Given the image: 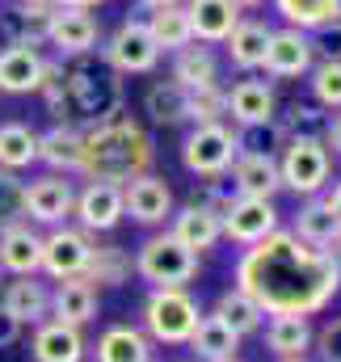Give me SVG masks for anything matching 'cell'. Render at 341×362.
I'll return each instance as SVG.
<instances>
[{
	"mask_svg": "<svg viewBox=\"0 0 341 362\" xmlns=\"http://www.w3.org/2000/svg\"><path fill=\"white\" fill-rule=\"evenodd\" d=\"M278 362H308V358H278Z\"/></svg>",
	"mask_w": 341,
	"mask_h": 362,
	"instance_id": "obj_53",
	"label": "cell"
},
{
	"mask_svg": "<svg viewBox=\"0 0 341 362\" xmlns=\"http://www.w3.org/2000/svg\"><path fill=\"white\" fill-rule=\"evenodd\" d=\"M278 177L295 198H320L333 177V152L325 139H287L278 152Z\"/></svg>",
	"mask_w": 341,
	"mask_h": 362,
	"instance_id": "obj_6",
	"label": "cell"
},
{
	"mask_svg": "<svg viewBox=\"0 0 341 362\" xmlns=\"http://www.w3.org/2000/svg\"><path fill=\"white\" fill-rule=\"evenodd\" d=\"M304 81H308V93L316 105H325L329 114L341 110V59H316Z\"/></svg>",
	"mask_w": 341,
	"mask_h": 362,
	"instance_id": "obj_40",
	"label": "cell"
},
{
	"mask_svg": "<svg viewBox=\"0 0 341 362\" xmlns=\"http://www.w3.org/2000/svg\"><path fill=\"white\" fill-rule=\"evenodd\" d=\"M59 8H97L101 0H55Z\"/></svg>",
	"mask_w": 341,
	"mask_h": 362,
	"instance_id": "obj_49",
	"label": "cell"
},
{
	"mask_svg": "<svg viewBox=\"0 0 341 362\" xmlns=\"http://www.w3.org/2000/svg\"><path fill=\"white\" fill-rule=\"evenodd\" d=\"M228 181L241 198H274L282 189V177H278V156L270 152H236L232 169H228Z\"/></svg>",
	"mask_w": 341,
	"mask_h": 362,
	"instance_id": "obj_17",
	"label": "cell"
},
{
	"mask_svg": "<svg viewBox=\"0 0 341 362\" xmlns=\"http://www.w3.org/2000/svg\"><path fill=\"white\" fill-rule=\"evenodd\" d=\"M21 219H25V181L21 173L0 169V228L21 223Z\"/></svg>",
	"mask_w": 341,
	"mask_h": 362,
	"instance_id": "obj_43",
	"label": "cell"
},
{
	"mask_svg": "<svg viewBox=\"0 0 341 362\" xmlns=\"http://www.w3.org/2000/svg\"><path fill=\"white\" fill-rule=\"evenodd\" d=\"M173 85H181L185 93L207 89V85H219V55L207 47V42H190L181 51H173Z\"/></svg>",
	"mask_w": 341,
	"mask_h": 362,
	"instance_id": "obj_27",
	"label": "cell"
},
{
	"mask_svg": "<svg viewBox=\"0 0 341 362\" xmlns=\"http://www.w3.org/2000/svg\"><path fill=\"white\" fill-rule=\"evenodd\" d=\"M228 118L232 127H261V122H274L278 118V97H274V85L265 81H236L228 89Z\"/></svg>",
	"mask_w": 341,
	"mask_h": 362,
	"instance_id": "obj_20",
	"label": "cell"
},
{
	"mask_svg": "<svg viewBox=\"0 0 341 362\" xmlns=\"http://www.w3.org/2000/svg\"><path fill=\"white\" fill-rule=\"evenodd\" d=\"M101 42V25L88 8H59L51 13V30H47V47H55L59 59H81L93 55Z\"/></svg>",
	"mask_w": 341,
	"mask_h": 362,
	"instance_id": "obj_13",
	"label": "cell"
},
{
	"mask_svg": "<svg viewBox=\"0 0 341 362\" xmlns=\"http://www.w3.org/2000/svg\"><path fill=\"white\" fill-rule=\"evenodd\" d=\"M185 13H190L194 42H207V47H224V38L245 17L232 0H185Z\"/></svg>",
	"mask_w": 341,
	"mask_h": 362,
	"instance_id": "obj_24",
	"label": "cell"
},
{
	"mask_svg": "<svg viewBox=\"0 0 341 362\" xmlns=\"http://www.w3.org/2000/svg\"><path fill=\"white\" fill-rule=\"evenodd\" d=\"M42 72H47V55L38 47H25V42H13L0 51V93H38L42 85Z\"/></svg>",
	"mask_w": 341,
	"mask_h": 362,
	"instance_id": "obj_19",
	"label": "cell"
},
{
	"mask_svg": "<svg viewBox=\"0 0 341 362\" xmlns=\"http://www.w3.org/2000/svg\"><path fill=\"white\" fill-rule=\"evenodd\" d=\"M198 270H202V257L194 249H185L169 228L152 232L135 253V274L148 286H190Z\"/></svg>",
	"mask_w": 341,
	"mask_h": 362,
	"instance_id": "obj_5",
	"label": "cell"
},
{
	"mask_svg": "<svg viewBox=\"0 0 341 362\" xmlns=\"http://www.w3.org/2000/svg\"><path fill=\"white\" fill-rule=\"evenodd\" d=\"M236 127L228 122H198L181 139V165L194 177H224L236 160Z\"/></svg>",
	"mask_w": 341,
	"mask_h": 362,
	"instance_id": "obj_7",
	"label": "cell"
},
{
	"mask_svg": "<svg viewBox=\"0 0 341 362\" xmlns=\"http://www.w3.org/2000/svg\"><path fill=\"white\" fill-rule=\"evenodd\" d=\"M270 4L291 30H304V34H312L316 25L341 17V0H270Z\"/></svg>",
	"mask_w": 341,
	"mask_h": 362,
	"instance_id": "obj_38",
	"label": "cell"
},
{
	"mask_svg": "<svg viewBox=\"0 0 341 362\" xmlns=\"http://www.w3.org/2000/svg\"><path fill=\"white\" fill-rule=\"evenodd\" d=\"M101 59H105L118 76H148V72H156V64H161V47L152 42L148 25H144L139 17H127V21L105 38Z\"/></svg>",
	"mask_w": 341,
	"mask_h": 362,
	"instance_id": "obj_8",
	"label": "cell"
},
{
	"mask_svg": "<svg viewBox=\"0 0 341 362\" xmlns=\"http://www.w3.org/2000/svg\"><path fill=\"white\" fill-rule=\"evenodd\" d=\"M312 64H316V51H312V42H308L304 30L282 25V30L270 34L265 59H261V72L270 81H304L312 72Z\"/></svg>",
	"mask_w": 341,
	"mask_h": 362,
	"instance_id": "obj_12",
	"label": "cell"
},
{
	"mask_svg": "<svg viewBox=\"0 0 341 362\" xmlns=\"http://www.w3.org/2000/svg\"><path fill=\"white\" fill-rule=\"evenodd\" d=\"M312 350L320 354V362H341V316H329L312 333Z\"/></svg>",
	"mask_w": 341,
	"mask_h": 362,
	"instance_id": "obj_44",
	"label": "cell"
},
{
	"mask_svg": "<svg viewBox=\"0 0 341 362\" xmlns=\"http://www.w3.org/2000/svg\"><path fill=\"white\" fill-rule=\"evenodd\" d=\"M270 34H274L270 21H261V17H241L236 30L224 38V47H228V64L241 68V72H261V59H265Z\"/></svg>",
	"mask_w": 341,
	"mask_h": 362,
	"instance_id": "obj_26",
	"label": "cell"
},
{
	"mask_svg": "<svg viewBox=\"0 0 341 362\" xmlns=\"http://www.w3.org/2000/svg\"><path fill=\"white\" fill-rule=\"evenodd\" d=\"M190 122H228V89L224 85H207V89L190 93Z\"/></svg>",
	"mask_w": 341,
	"mask_h": 362,
	"instance_id": "obj_41",
	"label": "cell"
},
{
	"mask_svg": "<svg viewBox=\"0 0 341 362\" xmlns=\"http://www.w3.org/2000/svg\"><path fill=\"white\" fill-rule=\"evenodd\" d=\"M219 228H224V240H232V245L249 249V245L265 240L270 232H278V228H282V215H278L274 198H241V194H236V198L224 206Z\"/></svg>",
	"mask_w": 341,
	"mask_h": 362,
	"instance_id": "obj_9",
	"label": "cell"
},
{
	"mask_svg": "<svg viewBox=\"0 0 341 362\" xmlns=\"http://www.w3.org/2000/svg\"><path fill=\"white\" fill-rule=\"evenodd\" d=\"M156 165V144L135 122L127 110L85 127V148H81V177L85 181H114L127 185L139 173H152Z\"/></svg>",
	"mask_w": 341,
	"mask_h": 362,
	"instance_id": "obj_2",
	"label": "cell"
},
{
	"mask_svg": "<svg viewBox=\"0 0 341 362\" xmlns=\"http://www.w3.org/2000/svg\"><path fill=\"white\" fill-rule=\"evenodd\" d=\"M131 274H135V257H131L122 245H93L85 282H97V286H122V282H131Z\"/></svg>",
	"mask_w": 341,
	"mask_h": 362,
	"instance_id": "obj_37",
	"label": "cell"
},
{
	"mask_svg": "<svg viewBox=\"0 0 341 362\" xmlns=\"http://www.w3.org/2000/svg\"><path fill=\"white\" fill-rule=\"evenodd\" d=\"M312 316H270L265 325V350L274 358H304L312 350Z\"/></svg>",
	"mask_w": 341,
	"mask_h": 362,
	"instance_id": "obj_31",
	"label": "cell"
},
{
	"mask_svg": "<svg viewBox=\"0 0 341 362\" xmlns=\"http://www.w3.org/2000/svg\"><path fill=\"white\" fill-rule=\"evenodd\" d=\"M202 308L185 286H152L144 299V333L152 346H185Z\"/></svg>",
	"mask_w": 341,
	"mask_h": 362,
	"instance_id": "obj_4",
	"label": "cell"
},
{
	"mask_svg": "<svg viewBox=\"0 0 341 362\" xmlns=\"http://www.w3.org/2000/svg\"><path fill=\"white\" fill-rule=\"evenodd\" d=\"M232 4H236V8H241V13H245V17H249V13H257V8H261V4H265V0H232Z\"/></svg>",
	"mask_w": 341,
	"mask_h": 362,
	"instance_id": "obj_50",
	"label": "cell"
},
{
	"mask_svg": "<svg viewBox=\"0 0 341 362\" xmlns=\"http://www.w3.org/2000/svg\"><path fill=\"white\" fill-rule=\"evenodd\" d=\"M51 316L64 320V325L85 329L88 320L97 316V286L85 282V278H64V282L51 291Z\"/></svg>",
	"mask_w": 341,
	"mask_h": 362,
	"instance_id": "obj_29",
	"label": "cell"
},
{
	"mask_svg": "<svg viewBox=\"0 0 341 362\" xmlns=\"http://www.w3.org/2000/svg\"><path fill=\"white\" fill-rule=\"evenodd\" d=\"M21 4H55V0H21Z\"/></svg>",
	"mask_w": 341,
	"mask_h": 362,
	"instance_id": "obj_52",
	"label": "cell"
},
{
	"mask_svg": "<svg viewBox=\"0 0 341 362\" xmlns=\"http://www.w3.org/2000/svg\"><path fill=\"white\" fill-rule=\"evenodd\" d=\"M51 13H55V4H21V0L4 4L0 8V34H4V42L8 47L13 42L42 47L47 42V30H51Z\"/></svg>",
	"mask_w": 341,
	"mask_h": 362,
	"instance_id": "obj_23",
	"label": "cell"
},
{
	"mask_svg": "<svg viewBox=\"0 0 341 362\" xmlns=\"http://www.w3.org/2000/svg\"><path fill=\"white\" fill-rule=\"evenodd\" d=\"M97 362H156V346L135 325H110L97 337Z\"/></svg>",
	"mask_w": 341,
	"mask_h": 362,
	"instance_id": "obj_28",
	"label": "cell"
},
{
	"mask_svg": "<svg viewBox=\"0 0 341 362\" xmlns=\"http://www.w3.org/2000/svg\"><path fill=\"white\" fill-rule=\"evenodd\" d=\"M76 228H85L88 236H101V232H114L122 223V185L114 181H85L76 189Z\"/></svg>",
	"mask_w": 341,
	"mask_h": 362,
	"instance_id": "obj_15",
	"label": "cell"
},
{
	"mask_svg": "<svg viewBox=\"0 0 341 362\" xmlns=\"http://www.w3.org/2000/svg\"><path fill=\"white\" fill-rule=\"evenodd\" d=\"M122 215H131L139 228H165L173 215V189L156 173H139L122 185Z\"/></svg>",
	"mask_w": 341,
	"mask_h": 362,
	"instance_id": "obj_14",
	"label": "cell"
},
{
	"mask_svg": "<svg viewBox=\"0 0 341 362\" xmlns=\"http://www.w3.org/2000/svg\"><path fill=\"white\" fill-rule=\"evenodd\" d=\"M17 337H21V325H17V320H13V316L0 308V350H8Z\"/></svg>",
	"mask_w": 341,
	"mask_h": 362,
	"instance_id": "obj_46",
	"label": "cell"
},
{
	"mask_svg": "<svg viewBox=\"0 0 341 362\" xmlns=\"http://www.w3.org/2000/svg\"><path fill=\"white\" fill-rule=\"evenodd\" d=\"M337 219L329 215V206L320 202V198H304V206L295 211V219H291V228L287 232H295L304 245H312V249H333V240H337Z\"/></svg>",
	"mask_w": 341,
	"mask_h": 362,
	"instance_id": "obj_33",
	"label": "cell"
},
{
	"mask_svg": "<svg viewBox=\"0 0 341 362\" xmlns=\"http://www.w3.org/2000/svg\"><path fill=\"white\" fill-rule=\"evenodd\" d=\"M0 308L17 325H42L51 316V291H47V282H38V274L13 278L8 286H0Z\"/></svg>",
	"mask_w": 341,
	"mask_h": 362,
	"instance_id": "obj_22",
	"label": "cell"
},
{
	"mask_svg": "<svg viewBox=\"0 0 341 362\" xmlns=\"http://www.w3.org/2000/svg\"><path fill=\"white\" fill-rule=\"evenodd\" d=\"M190 93L181 89V85H173V81H156V85H148L144 93V114L156 122V127H177V122H190Z\"/></svg>",
	"mask_w": 341,
	"mask_h": 362,
	"instance_id": "obj_35",
	"label": "cell"
},
{
	"mask_svg": "<svg viewBox=\"0 0 341 362\" xmlns=\"http://www.w3.org/2000/svg\"><path fill=\"white\" fill-rule=\"evenodd\" d=\"M0 286H4V270H0Z\"/></svg>",
	"mask_w": 341,
	"mask_h": 362,
	"instance_id": "obj_55",
	"label": "cell"
},
{
	"mask_svg": "<svg viewBox=\"0 0 341 362\" xmlns=\"http://www.w3.org/2000/svg\"><path fill=\"white\" fill-rule=\"evenodd\" d=\"M224 362H241V358H224Z\"/></svg>",
	"mask_w": 341,
	"mask_h": 362,
	"instance_id": "obj_56",
	"label": "cell"
},
{
	"mask_svg": "<svg viewBox=\"0 0 341 362\" xmlns=\"http://www.w3.org/2000/svg\"><path fill=\"white\" fill-rule=\"evenodd\" d=\"M0 270L13 274V278L42 270V232L34 223L21 219V223L0 228Z\"/></svg>",
	"mask_w": 341,
	"mask_h": 362,
	"instance_id": "obj_16",
	"label": "cell"
},
{
	"mask_svg": "<svg viewBox=\"0 0 341 362\" xmlns=\"http://www.w3.org/2000/svg\"><path fill=\"white\" fill-rule=\"evenodd\" d=\"M236 286L265 316H316L341 291V257L278 228L236 262Z\"/></svg>",
	"mask_w": 341,
	"mask_h": 362,
	"instance_id": "obj_1",
	"label": "cell"
},
{
	"mask_svg": "<svg viewBox=\"0 0 341 362\" xmlns=\"http://www.w3.org/2000/svg\"><path fill=\"white\" fill-rule=\"evenodd\" d=\"M76 206V185L64 173H42L25 181V223L38 228H64Z\"/></svg>",
	"mask_w": 341,
	"mask_h": 362,
	"instance_id": "obj_11",
	"label": "cell"
},
{
	"mask_svg": "<svg viewBox=\"0 0 341 362\" xmlns=\"http://www.w3.org/2000/svg\"><path fill=\"white\" fill-rule=\"evenodd\" d=\"M308 42H312V51H316V59H341V17L316 25V30L308 34Z\"/></svg>",
	"mask_w": 341,
	"mask_h": 362,
	"instance_id": "obj_45",
	"label": "cell"
},
{
	"mask_svg": "<svg viewBox=\"0 0 341 362\" xmlns=\"http://www.w3.org/2000/svg\"><path fill=\"white\" fill-rule=\"evenodd\" d=\"M320 202L329 206V215H333V219L341 223V177L333 181V189H325V194H320Z\"/></svg>",
	"mask_w": 341,
	"mask_h": 362,
	"instance_id": "obj_48",
	"label": "cell"
},
{
	"mask_svg": "<svg viewBox=\"0 0 341 362\" xmlns=\"http://www.w3.org/2000/svg\"><path fill=\"white\" fill-rule=\"evenodd\" d=\"M241 341H245V337H236V333L215 316V312H202L185 346L198 354V362H224V358H236Z\"/></svg>",
	"mask_w": 341,
	"mask_h": 362,
	"instance_id": "obj_30",
	"label": "cell"
},
{
	"mask_svg": "<svg viewBox=\"0 0 341 362\" xmlns=\"http://www.w3.org/2000/svg\"><path fill=\"white\" fill-rule=\"evenodd\" d=\"M38 165V131L30 122H0V169L25 173Z\"/></svg>",
	"mask_w": 341,
	"mask_h": 362,
	"instance_id": "obj_34",
	"label": "cell"
},
{
	"mask_svg": "<svg viewBox=\"0 0 341 362\" xmlns=\"http://www.w3.org/2000/svg\"><path fill=\"white\" fill-rule=\"evenodd\" d=\"M81 148H85V127L55 122L51 131L38 135V165H47L51 173L76 177L81 173Z\"/></svg>",
	"mask_w": 341,
	"mask_h": 362,
	"instance_id": "obj_18",
	"label": "cell"
},
{
	"mask_svg": "<svg viewBox=\"0 0 341 362\" xmlns=\"http://www.w3.org/2000/svg\"><path fill=\"white\" fill-rule=\"evenodd\" d=\"M64 89H68V110L76 127H93L122 110V76L101 55L64 59Z\"/></svg>",
	"mask_w": 341,
	"mask_h": 362,
	"instance_id": "obj_3",
	"label": "cell"
},
{
	"mask_svg": "<svg viewBox=\"0 0 341 362\" xmlns=\"http://www.w3.org/2000/svg\"><path fill=\"white\" fill-rule=\"evenodd\" d=\"M282 144H287V135H282L278 118L261 122V127H236V148L241 152H270V156H278Z\"/></svg>",
	"mask_w": 341,
	"mask_h": 362,
	"instance_id": "obj_42",
	"label": "cell"
},
{
	"mask_svg": "<svg viewBox=\"0 0 341 362\" xmlns=\"http://www.w3.org/2000/svg\"><path fill=\"white\" fill-rule=\"evenodd\" d=\"M329 118L333 114L325 105H316L312 97H299V101L287 105V114H278V127H282L287 139H325Z\"/></svg>",
	"mask_w": 341,
	"mask_h": 362,
	"instance_id": "obj_36",
	"label": "cell"
},
{
	"mask_svg": "<svg viewBox=\"0 0 341 362\" xmlns=\"http://www.w3.org/2000/svg\"><path fill=\"white\" fill-rule=\"evenodd\" d=\"M144 25H148L152 42L161 47V55H165V51L173 55V51H181V47H190V42H194V30H190V13H185V4H165V8H148Z\"/></svg>",
	"mask_w": 341,
	"mask_h": 362,
	"instance_id": "obj_32",
	"label": "cell"
},
{
	"mask_svg": "<svg viewBox=\"0 0 341 362\" xmlns=\"http://www.w3.org/2000/svg\"><path fill=\"white\" fill-rule=\"evenodd\" d=\"M333 245H337V249H341V228H337V240H333Z\"/></svg>",
	"mask_w": 341,
	"mask_h": 362,
	"instance_id": "obj_54",
	"label": "cell"
},
{
	"mask_svg": "<svg viewBox=\"0 0 341 362\" xmlns=\"http://www.w3.org/2000/svg\"><path fill=\"white\" fill-rule=\"evenodd\" d=\"M325 148L341 156V110H333V118H329V131H325Z\"/></svg>",
	"mask_w": 341,
	"mask_h": 362,
	"instance_id": "obj_47",
	"label": "cell"
},
{
	"mask_svg": "<svg viewBox=\"0 0 341 362\" xmlns=\"http://www.w3.org/2000/svg\"><path fill=\"white\" fill-rule=\"evenodd\" d=\"M215 316H219L236 337H249V333H257V329L265 325V312L257 308L241 286H232V291H224V295L215 299Z\"/></svg>",
	"mask_w": 341,
	"mask_h": 362,
	"instance_id": "obj_39",
	"label": "cell"
},
{
	"mask_svg": "<svg viewBox=\"0 0 341 362\" xmlns=\"http://www.w3.org/2000/svg\"><path fill=\"white\" fill-rule=\"evenodd\" d=\"M169 232L185 245V249H194L198 257L207 253V249H215L219 240H224V228H219V215L215 211H207V206H198V202H185V206H173L169 215Z\"/></svg>",
	"mask_w": 341,
	"mask_h": 362,
	"instance_id": "obj_21",
	"label": "cell"
},
{
	"mask_svg": "<svg viewBox=\"0 0 341 362\" xmlns=\"http://www.w3.org/2000/svg\"><path fill=\"white\" fill-rule=\"evenodd\" d=\"M34 362H85V333L55 316L34 325Z\"/></svg>",
	"mask_w": 341,
	"mask_h": 362,
	"instance_id": "obj_25",
	"label": "cell"
},
{
	"mask_svg": "<svg viewBox=\"0 0 341 362\" xmlns=\"http://www.w3.org/2000/svg\"><path fill=\"white\" fill-rule=\"evenodd\" d=\"M93 236H88L85 228H51L47 236H42V270L47 278H55V282H64V278H85L88 270V257H93Z\"/></svg>",
	"mask_w": 341,
	"mask_h": 362,
	"instance_id": "obj_10",
	"label": "cell"
},
{
	"mask_svg": "<svg viewBox=\"0 0 341 362\" xmlns=\"http://www.w3.org/2000/svg\"><path fill=\"white\" fill-rule=\"evenodd\" d=\"M144 8H165V4H185V0H139Z\"/></svg>",
	"mask_w": 341,
	"mask_h": 362,
	"instance_id": "obj_51",
	"label": "cell"
}]
</instances>
